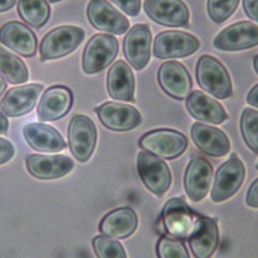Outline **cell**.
<instances>
[{
	"label": "cell",
	"instance_id": "7a4b0ae2",
	"mask_svg": "<svg viewBox=\"0 0 258 258\" xmlns=\"http://www.w3.org/2000/svg\"><path fill=\"white\" fill-rule=\"evenodd\" d=\"M84 37V29L78 26L62 25L51 29L40 41V61L68 55L81 44Z\"/></svg>",
	"mask_w": 258,
	"mask_h": 258
},
{
	"label": "cell",
	"instance_id": "44dd1931",
	"mask_svg": "<svg viewBox=\"0 0 258 258\" xmlns=\"http://www.w3.org/2000/svg\"><path fill=\"white\" fill-rule=\"evenodd\" d=\"M190 250L196 258H210L219 243V231L213 219L199 218L195 230L188 237Z\"/></svg>",
	"mask_w": 258,
	"mask_h": 258
},
{
	"label": "cell",
	"instance_id": "d6a6232c",
	"mask_svg": "<svg viewBox=\"0 0 258 258\" xmlns=\"http://www.w3.org/2000/svg\"><path fill=\"white\" fill-rule=\"evenodd\" d=\"M129 16L135 17L140 11V0H111Z\"/></svg>",
	"mask_w": 258,
	"mask_h": 258
},
{
	"label": "cell",
	"instance_id": "d6986e66",
	"mask_svg": "<svg viewBox=\"0 0 258 258\" xmlns=\"http://www.w3.org/2000/svg\"><path fill=\"white\" fill-rule=\"evenodd\" d=\"M25 161L28 172L40 179L61 177L74 167L73 160L66 155L30 154L26 155Z\"/></svg>",
	"mask_w": 258,
	"mask_h": 258
},
{
	"label": "cell",
	"instance_id": "9a60e30c",
	"mask_svg": "<svg viewBox=\"0 0 258 258\" xmlns=\"http://www.w3.org/2000/svg\"><path fill=\"white\" fill-rule=\"evenodd\" d=\"M143 7L149 18L163 26H184L189 20V11L181 0H145Z\"/></svg>",
	"mask_w": 258,
	"mask_h": 258
},
{
	"label": "cell",
	"instance_id": "4dcf8cb0",
	"mask_svg": "<svg viewBox=\"0 0 258 258\" xmlns=\"http://www.w3.org/2000/svg\"><path fill=\"white\" fill-rule=\"evenodd\" d=\"M238 4L239 0H208L207 9L214 22L222 23L234 13Z\"/></svg>",
	"mask_w": 258,
	"mask_h": 258
},
{
	"label": "cell",
	"instance_id": "7bdbcfd3",
	"mask_svg": "<svg viewBox=\"0 0 258 258\" xmlns=\"http://www.w3.org/2000/svg\"><path fill=\"white\" fill-rule=\"evenodd\" d=\"M256 168H257V169H258V163H257V165H256Z\"/></svg>",
	"mask_w": 258,
	"mask_h": 258
},
{
	"label": "cell",
	"instance_id": "f546056e",
	"mask_svg": "<svg viewBox=\"0 0 258 258\" xmlns=\"http://www.w3.org/2000/svg\"><path fill=\"white\" fill-rule=\"evenodd\" d=\"M92 244L98 258H127L124 248L115 240L97 236L93 239Z\"/></svg>",
	"mask_w": 258,
	"mask_h": 258
},
{
	"label": "cell",
	"instance_id": "2e32d148",
	"mask_svg": "<svg viewBox=\"0 0 258 258\" xmlns=\"http://www.w3.org/2000/svg\"><path fill=\"white\" fill-rule=\"evenodd\" d=\"M43 85L27 84L9 89L0 101L1 111L8 117H19L29 113L36 104Z\"/></svg>",
	"mask_w": 258,
	"mask_h": 258
},
{
	"label": "cell",
	"instance_id": "7402d4cb",
	"mask_svg": "<svg viewBox=\"0 0 258 258\" xmlns=\"http://www.w3.org/2000/svg\"><path fill=\"white\" fill-rule=\"evenodd\" d=\"M23 136L26 142L40 152H57L67 147V144L53 127L43 123H29L23 127Z\"/></svg>",
	"mask_w": 258,
	"mask_h": 258
},
{
	"label": "cell",
	"instance_id": "5bb4252c",
	"mask_svg": "<svg viewBox=\"0 0 258 258\" xmlns=\"http://www.w3.org/2000/svg\"><path fill=\"white\" fill-rule=\"evenodd\" d=\"M157 80L162 91L177 100L185 99L192 86L191 78L185 67L175 60L161 63L158 69Z\"/></svg>",
	"mask_w": 258,
	"mask_h": 258
},
{
	"label": "cell",
	"instance_id": "4316f807",
	"mask_svg": "<svg viewBox=\"0 0 258 258\" xmlns=\"http://www.w3.org/2000/svg\"><path fill=\"white\" fill-rule=\"evenodd\" d=\"M17 11L25 23L36 29L43 26L50 15V7L46 0H18Z\"/></svg>",
	"mask_w": 258,
	"mask_h": 258
},
{
	"label": "cell",
	"instance_id": "83f0119b",
	"mask_svg": "<svg viewBox=\"0 0 258 258\" xmlns=\"http://www.w3.org/2000/svg\"><path fill=\"white\" fill-rule=\"evenodd\" d=\"M0 74L13 85L28 80V70L24 61L2 46H0Z\"/></svg>",
	"mask_w": 258,
	"mask_h": 258
},
{
	"label": "cell",
	"instance_id": "74e56055",
	"mask_svg": "<svg viewBox=\"0 0 258 258\" xmlns=\"http://www.w3.org/2000/svg\"><path fill=\"white\" fill-rule=\"evenodd\" d=\"M16 3V0H0V12L11 9Z\"/></svg>",
	"mask_w": 258,
	"mask_h": 258
},
{
	"label": "cell",
	"instance_id": "8fae6325",
	"mask_svg": "<svg viewBox=\"0 0 258 258\" xmlns=\"http://www.w3.org/2000/svg\"><path fill=\"white\" fill-rule=\"evenodd\" d=\"M221 50L236 51L258 45V26L250 21H240L222 30L214 39Z\"/></svg>",
	"mask_w": 258,
	"mask_h": 258
},
{
	"label": "cell",
	"instance_id": "603a6c76",
	"mask_svg": "<svg viewBox=\"0 0 258 258\" xmlns=\"http://www.w3.org/2000/svg\"><path fill=\"white\" fill-rule=\"evenodd\" d=\"M196 145L206 154L220 157L230 150V141L227 135L218 128L202 123H195L190 130Z\"/></svg>",
	"mask_w": 258,
	"mask_h": 258
},
{
	"label": "cell",
	"instance_id": "484cf974",
	"mask_svg": "<svg viewBox=\"0 0 258 258\" xmlns=\"http://www.w3.org/2000/svg\"><path fill=\"white\" fill-rule=\"evenodd\" d=\"M137 223V216L133 210L121 208L107 214L101 221L99 230L106 236L124 239L135 231Z\"/></svg>",
	"mask_w": 258,
	"mask_h": 258
},
{
	"label": "cell",
	"instance_id": "e0dca14e",
	"mask_svg": "<svg viewBox=\"0 0 258 258\" xmlns=\"http://www.w3.org/2000/svg\"><path fill=\"white\" fill-rule=\"evenodd\" d=\"M74 97L70 88L62 85L51 86L44 91L37 106L40 121H55L68 114Z\"/></svg>",
	"mask_w": 258,
	"mask_h": 258
},
{
	"label": "cell",
	"instance_id": "ab89813d",
	"mask_svg": "<svg viewBox=\"0 0 258 258\" xmlns=\"http://www.w3.org/2000/svg\"><path fill=\"white\" fill-rule=\"evenodd\" d=\"M5 89H6V82H5V80L3 79V77L0 75V97H1L2 94L4 93Z\"/></svg>",
	"mask_w": 258,
	"mask_h": 258
},
{
	"label": "cell",
	"instance_id": "60d3db41",
	"mask_svg": "<svg viewBox=\"0 0 258 258\" xmlns=\"http://www.w3.org/2000/svg\"><path fill=\"white\" fill-rule=\"evenodd\" d=\"M253 67H254L255 72H256L257 75H258V54L254 56V59H253Z\"/></svg>",
	"mask_w": 258,
	"mask_h": 258
},
{
	"label": "cell",
	"instance_id": "7c38bea8",
	"mask_svg": "<svg viewBox=\"0 0 258 258\" xmlns=\"http://www.w3.org/2000/svg\"><path fill=\"white\" fill-rule=\"evenodd\" d=\"M151 31L147 24L134 25L125 35L123 52L127 61L137 71L145 68L150 59Z\"/></svg>",
	"mask_w": 258,
	"mask_h": 258
},
{
	"label": "cell",
	"instance_id": "5b68a950",
	"mask_svg": "<svg viewBox=\"0 0 258 258\" xmlns=\"http://www.w3.org/2000/svg\"><path fill=\"white\" fill-rule=\"evenodd\" d=\"M161 220L167 234L179 239H188L199 218L182 199L175 198L165 204Z\"/></svg>",
	"mask_w": 258,
	"mask_h": 258
},
{
	"label": "cell",
	"instance_id": "f1b7e54d",
	"mask_svg": "<svg viewBox=\"0 0 258 258\" xmlns=\"http://www.w3.org/2000/svg\"><path fill=\"white\" fill-rule=\"evenodd\" d=\"M240 128L246 145L254 153H258V111L251 108L244 109Z\"/></svg>",
	"mask_w": 258,
	"mask_h": 258
},
{
	"label": "cell",
	"instance_id": "f35d334b",
	"mask_svg": "<svg viewBox=\"0 0 258 258\" xmlns=\"http://www.w3.org/2000/svg\"><path fill=\"white\" fill-rule=\"evenodd\" d=\"M8 130V120L6 116L0 112V134H5Z\"/></svg>",
	"mask_w": 258,
	"mask_h": 258
},
{
	"label": "cell",
	"instance_id": "9c48e42d",
	"mask_svg": "<svg viewBox=\"0 0 258 258\" xmlns=\"http://www.w3.org/2000/svg\"><path fill=\"white\" fill-rule=\"evenodd\" d=\"M244 176V164L233 153L230 159L223 163L217 170L212 190V200L219 203L232 197L241 186Z\"/></svg>",
	"mask_w": 258,
	"mask_h": 258
},
{
	"label": "cell",
	"instance_id": "30bf717a",
	"mask_svg": "<svg viewBox=\"0 0 258 258\" xmlns=\"http://www.w3.org/2000/svg\"><path fill=\"white\" fill-rule=\"evenodd\" d=\"M87 17L91 25L101 31L122 34L129 28L128 19L107 0H90Z\"/></svg>",
	"mask_w": 258,
	"mask_h": 258
},
{
	"label": "cell",
	"instance_id": "b9f144b4",
	"mask_svg": "<svg viewBox=\"0 0 258 258\" xmlns=\"http://www.w3.org/2000/svg\"><path fill=\"white\" fill-rule=\"evenodd\" d=\"M49 2H51V3H56V2H59V1H61V0H48Z\"/></svg>",
	"mask_w": 258,
	"mask_h": 258
},
{
	"label": "cell",
	"instance_id": "277c9868",
	"mask_svg": "<svg viewBox=\"0 0 258 258\" xmlns=\"http://www.w3.org/2000/svg\"><path fill=\"white\" fill-rule=\"evenodd\" d=\"M139 145L153 155L173 159L186 149L187 139L175 130L156 129L144 134L139 140Z\"/></svg>",
	"mask_w": 258,
	"mask_h": 258
},
{
	"label": "cell",
	"instance_id": "4fadbf2b",
	"mask_svg": "<svg viewBox=\"0 0 258 258\" xmlns=\"http://www.w3.org/2000/svg\"><path fill=\"white\" fill-rule=\"evenodd\" d=\"M101 123L113 131H129L140 125L142 117L130 105L106 102L95 108Z\"/></svg>",
	"mask_w": 258,
	"mask_h": 258
},
{
	"label": "cell",
	"instance_id": "836d02e7",
	"mask_svg": "<svg viewBox=\"0 0 258 258\" xmlns=\"http://www.w3.org/2000/svg\"><path fill=\"white\" fill-rule=\"evenodd\" d=\"M14 154L13 145L6 139L0 138V164L7 162Z\"/></svg>",
	"mask_w": 258,
	"mask_h": 258
},
{
	"label": "cell",
	"instance_id": "1f68e13d",
	"mask_svg": "<svg viewBox=\"0 0 258 258\" xmlns=\"http://www.w3.org/2000/svg\"><path fill=\"white\" fill-rule=\"evenodd\" d=\"M158 258H189L188 252L180 241L162 237L156 247Z\"/></svg>",
	"mask_w": 258,
	"mask_h": 258
},
{
	"label": "cell",
	"instance_id": "8d00e7d4",
	"mask_svg": "<svg viewBox=\"0 0 258 258\" xmlns=\"http://www.w3.org/2000/svg\"><path fill=\"white\" fill-rule=\"evenodd\" d=\"M248 104L258 108V84L254 86L247 95Z\"/></svg>",
	"mask_w": 258,
	"mask_h": 258
},
{
	"label": "cell",
	"instance_id": "8992f818",
	"mask_svg": "<svg viewBox=\"0 0 258 258\" xmlns=\"http://www.w3.org/2000/svg\"><path fill=\"white\" fill-rule=\"evenodd\" d=\"M68 139L75 158L81 162L87 161L91 157L97 141L94 122L85 115H75L69 124Z\"/></svg>",
	"mask_w": 258,
	"mask_h": 258
},
{
	"label": "cell",
	"instance_id": "ba28073f",
	"mask_svg": "<svg viewBox=\"0 0 258 258\" xmlns=\"http://www.w3.org/2000/svg\"><path fill=\"white\" fill-rule=\"evenodd\" d=\"M138 171L146 187L157 196H162L171 183V174L165 162L155 155L141 151L137 157Z\"/></svg>",
	"mask_w": 258,
	"mask_h": 258
},
{
	"label": "cell",
	"instance_id": "e575fe53",
	"mask_svg": "<svg viewBox=\"0 0 258 258\" xmlns=\"http://www.w3.org/2000/svg\"><path fill=\"white\" fill-rule=\"evenodd\" d=\"M243 8L247 16L258 23V0H243Z\"/></svg>",
	"mask_w": 258,
	"mask_h": 258
},
{
	"label": "cell",
	"instance_id": "cb8c5ba5",
	"mask_svg": "<svg viewBox=\"0 0 258 258\" xmlns=\"http://www.w3.org/2000/svg\"><path fill=\"white\" fill-rule=\"evenodd\" d=\"M134 76L129 66L123 60H117L109 69L107 75V90L115 100L132 102L134 100Z\"/></svg>",
	"mask_w": 258,
	"mask_h": 258
},
{
	"label": "cell",
	"instance_id": "6da1fadb",
	"mask_svg": "<svg viewBox=\"0 0 258 258\" xmlns=\"http://www.w3.org/2000/svg\"><path fill=\"white\" fill-rule=\"evenodd\" d=\"M197 81L200 87L218 99H227L232 95L231 78L220 60L212 55H202L196 67Z\"/></svg>",
	"mask_w": 258,
	"mask_h": 258
},
{
	"label": "cell",
	"instance_id": "ac0fdd59",
	"mask_svg": "<svg viewBox=\"0 0 258 258\" xmlns=\"http://www.w3.org/2000/svg\"><path fill=\"white\" fill-rule=\"evenodd\" d=\"M0 42L22 56L35 55L37 38L32 30L19 21H9L0 28Z\"/></svg>",
	"mask_w": 258,
	"mask_h": 258
},
{
	"label": "cell",
	"instance_id": "d4e9b609",
	"mask_svg": "<svg viewBox=\"0 0 258 258\" xmlns=\"http://www.w3.org/2000/svg\"><path fill=\"white\" fill-rule=\"evenodd\" d=\"M185 106L189 114L201 121L220 124L228 115L222 105L201 91H194L186 97Z\"/></svg>",
	"mask_w": 258,
	"mask_h": 258
},
{
	"label": "cell",
	"instance_id": "d590c367",
	"mask_svg": "<svg viewBox=\"0 0 258 258\" xmlns=\"http://www.w3.org/2000/svg\"><path fill=\"white\" fill-rule=\"evenodd\" d=\"M246 203L252 208H258V178L249 187L246 197Z\"/></svg>",
	"mask_w": 258,
	"mask_h": 258
},
{
	"label": "cell",
	"instance_id": "ffe728a7",
	"mask_svg": "<svg viewBox=\"0 0 258 258\" xmlns=\"http://www.w3.org/2000/svg\"><path fill=\"white\" fill-rule=\"evenodd\" d=\"M212 174V165L206 158L198 156L190 160L184 174V187L194 202H200L207 196Z\"/></svg>",
	"mask_w": 258,
	"mask_h": 258
},
{
	"label": "cell",
	"instance_id": "3957f363",
	"mask_svg": "<svg viewBox=\"0 0 258 258\" xmlns=\"http://www.w3.org/2000/svg\"><path fill=\"white\" fill-rule=\"evenodd\" d=\"M118 46V40L113 35L98 33L92 36L83 51V71L92 75L106 69L115 59Z\"/></svg>",
	"mask_w": 258,
	"mask_h": 258
},
{
	"label": "cell",
	"instance_id": "52a82bcc",
	"mask_svg": "<svg viewBox=\"0 0 258 258\" xmlns=\"http://www.w3.org/2000/svg\"><path fill=\"white\" fill-rule=\"evenodd\" d=\"M200 41L184 31L167 30L156 35L153 41V54L158 58L185 57L196 52Z\"/></svg>",
	"mask_w": 258,
	"mask_h": 258
}]
</instances>
